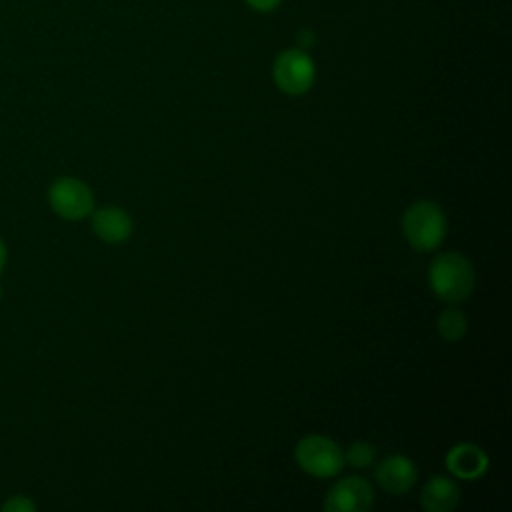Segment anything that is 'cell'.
Segmentation results:
<instances>
[{"label": "cell", "instance_id": "1", "mask_svg": "<svg viewBox=\"0 0 512 512\" xmlns=\"http://www.w3.org/2000/svg\"><path fill=\"white\" fill-rule=\"evenodd\" d=\"M428 284L442 302L460 304L474 290V268L464 254L444 252L430 262Z\"/></svg>", "mask_w": 512, "mask_h": 512}, {"label": "cell", "instance_id": "2", "mask_svg": "<svg viewBox=\"0 0 512 512\" xmlns=\"http://www.w3.org/2000/svg\"><path fill=\"white\" fill-rule=\"evenodd\" d=\"M448 224L444 210L432 200L412 202L402 216V232L414 250L430 252L438 248L446 236Z\"/></svg>", "mask_w": 512, "mask_h": 512}, {"label": "cell", "instance_id": "3", "mask_svg": "<svg viewBox=\"0 0 512 512\" xmlns=\"http://www.w3.org/2000/svg\"><path fill=\"white\" fill-rule=\"evenodd\" d=\"M294 458L300 470L316 478H332L344 466V452L340 446L322 434H308L298 440Z\"/></svg>", "mask_w": 512, "mask_h": 512}, {"label": "cell", "instance_id": "4", "mask_svg": "<svg viewBox=\"0 0 512 512\" xmlns=\"http://www.w3.org/2000/svg\"><path fill=\"white\" fill-rule=\"evenodd\" d=\"M48 204L64 220H82L94 210V194L80 178L62 176L50 184Z\"/></svg>", "mask_w": 512, "mask_h": 512}, {"label": "cell", "instance_id": "5", "mask_svg": "<svg viewBox=\"0 0 512 512\" xmlns=\"http://www.w3.org/2000/svg\"><path fill=\"white\" fill-rule=\"evenodd\" d=\"M316 68L312 58L300 48L280 52L272 64L274 84L288 96H302L314 84Z\"/></svg>", "mask_w": 512, "mask_h": 512}, {"label": "cell", "instance_id": "6", "mask_svg": "<svg viewBox=\"0 0 512 512\" xmlns=\"http://www.w3.org/2000/svg\"><path fill=\"white\" fill-rule=\"evenodd\" d=\"M374 504V490L360 476H346L330 486L324 498L326 512H366Z\"/></svg>", "mask_w": 512, "mask_h": 512}, {"label": "cell", "instance_id": "7", "mask_svg": "<svg viewBox=\"0 0 512 512\" xmlns=\"http://www.w3.org/2000/svg\"><path fill=\"white\" fill-rule=\"evenodd\" d=\"M374 478L384 492L398 496V494H406L416 484L418 470L408 456L392 454V456H386L376 466Z\"/></svg>", "mask_w": 512, "mask_h": 512}, {"label": "cell", "instance_id": "8", "mask_svg": "<svg viewBox=\"0 0 512 512\" xmlns=\"http://www.w3.org/2000/svg\"><path fill=\"white\" fill-rule=\"evenodd\" d=\"M446 468L454 478L460 480H478L480 476L486 474L488 470V456L486 452L472 442H460L454 444L448 452H446Z\"/></svg>", "mask_w": 512, "mask_h": 512}, {"label": "cell", "instance_id": "9", "mask_svg": "<svg viewBox=\"0 0 512 512\" xmlns=\"http://www.w3.org/2000/svg\"><path fill=\"white\" fill-rule=\"evenodd\" d=\"M90 218L94 234L106 244H122L132 236V216L120 206L94 208Z\"/></svg>", "mask_w": 512, "mask_h": 512}, {"label": "cell", "instance_id": "10", "mask_svg": "<svg viewBox=\"0 0 512 512\" xmlns=\"http://www.w3.org/2000/svg\"><path fill=\"white\" fill-rule=\"evenodd\" d=\"M458 502L460 488L448 476H432L420 492V504L426 512H450L458 506Z\"/></svg>", "mask_w": 512, "mask_h": 512}, {"label": "cell", "instance_id": "11", "mask_svg": "<svg viewBox=\"0 0 512 512\" xmlns=\"http://www.w3.org/2000/svg\"><path fill=\"white\" fill-rule=\"evenodd\" d=\"M466 330H468V318L460 308L448 306L440 312V316H438V334L444 340L458 342V340L464 338Z\"/></svg>", "mask_w": 512, "mask_h": 512}, {"label": "cell", "instance_id": "12", "mask_svg": "<svg viewBox=\"0 0 512 512\" xmlns=\"http://www.w3.org/2000/svg\"><path fill=\"white\" fill-rule=\"evenodd\" d=\"M376 460V450L368 442H354L344 452V464H350L352 468H368Z\"/></svg>", "mask_w": 512, "mask_h": 512}, {"label": "cell", "instance_id": "13", "mask_svg": "<svg viewBox=\"0 0 512 512\" xmlns=\"http://www.w3.org/2000/svg\"><path fill=\"white\" fill-rule=\"evenodd\" d=\"M2 512H34L36 510V504L28 498V496H22V494H16V496H10L2 508Z\"/></svg>", "mask_w": 512, "mask_h": 512}, {"label": "cell", "instance_id": "14", "mask_svg": "<svg viewBox=\"0 0 512 512\" xmlns=\"http://www.w3.org/2000/svg\"><path fill=\"white\" fill-rule=\"evenodd\" d=\"M254 10H262V12H266V10H272V8H276L278 4H280V0H246Z\"/></svg>", "mask_w": 512, "mask_h": 512}, {"label": "cell", "instance_id": "15", "mask_svg": "<svg viewBox=\"0 0 512 512\" xmlns=\"http://www.w3.org/2000/svg\"><path fill=\"white\" fill-rule=\"evenodd\" d=\"M6 260H8V250H6V244H4V240L0 238V274L4 272Z\"/></svg>", "mask_w": 512, "mask_h": 512}, {"label": "cell", "instance_id": "16", "mask_svg": "<svg viewBox=\"0 0 512 512\" xmlns=\"http://www.w3.org/2000/svg\"><path fill=\"white\" fill-rule=\"evenodd\" d=\"M2 296H4V290H2V286H0V300H2Z\"/></svg>", "mask_w": 512, "mask_h": 512}]
</instances>
